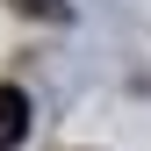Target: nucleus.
<instances>
[{
    "label": "nucleus",
    "mask_w": 151,
    "mask_h": 151,
    "mask_svg": "<svg viewBox=\"0 0 151 151\" xmlns=\"http://www.w3.org/2000/svg\"><path fill=\"white\" fill-rule=\"evenodd\" d=\"M22 137H29V93L0 86V151H22Z\"/></svg>",
    "instance_id": "nucleus-1"
},
{
    "label": "nucleus",
    "mask_w": 151,
    "mask_h": 151,
    "mask_svg": "<svg viewBox=\"0 0 151 151\" xmlns=\"http://www.w3.org/2000/svg\"><path fill=\"white\" fill-rule=\"evenodd\" d=\"M7 7H14V14H43V22H65V14H72L65 0H7Z\"/></svg>",
    "instance_id": "nucleus-2"
}]
</instances>
